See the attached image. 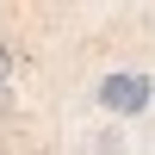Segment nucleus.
<instances>
[{
	"mask_svg": "<svg viewBox=\"0 0 155 155\" xmlns=\"http://www.w3.org/2000/svg\"><path fill=\"white\" fill-rule=\"evenodd\" d=\"M149 74H106L99 81V106L118 112V118H137V112H149Z\"/></svg>",
	"mask_w": 155,
	"mask_h": 155,
	"instance_id": "f257e3e1",
	"label": "nucleus"
},
{
	"mask_svg": "<svg viewBox=\"0 0 155 155\" xmlns=\"http://www.w3.org/2000/svg\"><path fill=\"white\" fill-rule=\"evenodd\" d=\"M6 81H12V44L0 37V87H6Z\"/></svg>",
	"mask_w": 155,
	"mask_h": 155,
	"instance_id": "f03ea898",
	"label": "nucleus"
},
{
	"mask_svg": "<svg viewBox=\"0 0 155 155\" xmlns=\"http://www.w3.org/2000/svg\"><path fill=\"white\" fill-rule=\"evenodd\" d=\"M6 112H12V99H6V87H0V118H6Z\"/></svg>",
	"mask_w": 155,
	"mask_h": 155,
	"instance_id": "7ed1b4c3",
	"label": "nucleus"
},
{
	"mask_svg": "<svg viewBox=\"0 0 155 155\" xmlns=\"http://www.w3.org/2000/svg\"><path fill=\"white\" fill-rule=\"evenodd\" d=\"M0 155H6V137H0Z\"/></svg>",
	"mask_w": 155,
	"mask_h": 155,
	"instance_id": "20e7f679",
	"label": "nucleus"
}]
</instances>
